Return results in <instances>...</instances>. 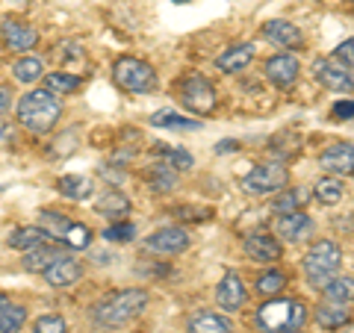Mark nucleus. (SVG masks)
Masks as SVG:
<instances>
[{"label":"nucleus","mask_w":354,"mask_h":333,"mask_svg":"<svg viewBox=\"0 0 354 333\" xmlns=\"http://www.w3.org/2000/svg\"><path fill=\"white\" fill-rule=\"evenodd\" d=\"M15 115H18L21 127H27L30 133L41 136V133L57 127V121L62 115V101L53 92H48V88H32V92H27L18 101Z\"/></svg>","instance_id":"f257e3e1"},{"label":"nucleus","mask_w":354,"mask_h":333,"mask_svg":"<svg viewBox=\"0 0 354 333\" xmlns=\"http://www.w3.org/2000/svg\"><path fill=\"white\" fill-rule=\"evenodd\" d=\"M148 307V292L145 289H118L97 301L92 310V318L97 327H124L130 318H136L142 310Z\"/></svg>","instance_id":"f03ea898"},{"label":"nucleus","mask_w":354,"mask_h":333,"mask_svg":"<svg viewBox=\"0 0 354 333\" xmlns=\"http://www.w3.org/2000/svg\"><path fill=\"white\" fill-rule=\"evenodd\" d=\"M304 321H307V310L301 301H292V298H269V301L257 310V325L266 333L298 330Z\"/></svg>","instance_id":"7ed1b4c3"},{"label":"nucleus","mask_w":354,"mask_h":333,"mask_svg":"<svg viewBox=\"0 0 354 333\" xmlns=\"http://www.w3.org/2000/svg\"><path fill=\"white\" fill-rule=\"evenodd\" d=\"M339 263H342V251H339L337 242L319 239L316 245L304 254V274L316 289H322L330 277H337Z\"/></svg>","instance_id":"20e7f679"},{"label":"nucleus","mask_w":354,"mask_h":333,"mask_svg":"<svg viewBox=\"0 0 354 333\" xmlns=\"http://www.w3.org/2000/svg\"><path fill=\"white\" fill-rule=\"evenodd\" d=\"M113 83L121 88V92L130 95H151L157 88V71L151 68L145 59L136 57H121L113 65Z\"/></svg>","instance_id":"39448f33"},{"label":"nucleus","mask_w":354,"mask_h":333,"mask_svg":"<svg viewBox=\"0 0 354 333\" xmlns=\"http://www.w3.org/2000/svg\"><path fill=\"white\" fill-rule=\"evenodd\" d=\"M286 180H290L286 165L263 162V165H254V169L242 177V192L245 195H272V192H281Z\"/></svg>","instance_id":"423d86ee"},{"label":"nucleus","mask_w":354,"mask_h":333,"mask_svg":"<svg viewBox=\"0 0 354 333\" xmlns=\"http://www.w3.org/2000/svg\"><path fill=\"white\" fill-rule=\"evenodd\" d=\"M180 104L186 109H192L195 115H207L216 109V88L209 86L207 77L189 74L180 80Z\"/></svg>","instance_id":"0eeeda50"},{"label":"nucleus","mask_w":354,"mask_h":333,"mask_svg":"<svg viewBox=\"0 0 354 333\" xmlns=\"http://www.w3.org/2000/svg\"><path fill=\"white\" fill-rule=\"evenodd\" d=\"M313 77H316V80L322 83L325 88H330V92H339V95L354 92V77H351L346 68H342L339 62H334V59H316Z\"/></svg>","instance_id":"6e6552de"},{"label":"nucleus","mask_w":354,"mask_h":333,"mask_svg":"<svg viewBox=\"0 0 354 333\" xmlns=\"http://www.w3.org/2000/svg\"><path fill=\"white\" fill-rule=\"evenodd\" d=\"M0 39H3V44L9 50L24 53V50H30V48H36L39 44V32H36V27L24 24V21L6 18L3 24H0Z\"/></svg>","instance_id":"1a4fd4ad"},{"label":"nucleus","mask_w":354,"mask_h":333,"mask_svg":"<svg viewBox=\"0 0 354 333\" xmlns=\"http://www.w3.org/2000/svg\"><path fill=\"white\" fill-rule=\"evenodd\" d=\"M216 301L225 313H236V310L245 304V283L236 272H225V277L218 280V289H216Z\"/></svg>","instance_id":"9d476101"},{"label":"nucleus","mask_w":354,"mask_h":333,"mask_svg":"<svg viewBox=\"0 0 354 333\" xmlns=\"http://www.w3.org/2000/svg\"><path fill=\"white\" fill-rule=\"evenodd\" d=\"M145 248L153 254H180V251L189 248V233L183 227H162L157 233H151Z\"/></svg>","instance_id":"9b49d317"},{"label":"nucleus","mask_w":354,"mask_h":333,"mask_svg":"<svg viewBox=\"0 0 354 333\" xmlns=\"http://www.w3.org/2000/svg\"><path fill=\"white\" fill-rule=\"evenodd\" d=\"M319 169H325L328 174H342V177L354 174V145H348V142L330 145L322 157H319Z\"/></svg>","instance_id":"f8f14e48"},{"label":"nucleus","mask_w":354,"mask_h":333,"mask_svg":"<svg viewBox=\"0 0 354 333\" xmlns=\"http://www.w3.org/2000/svg\"><path fill=\"white\" fill-rule=\"evenodd\" d=\"M41 274H44V280H48L53 289H68V286H74L83 277V265L77 260H71V257H59L53 265H48Z\"/></svg>","instance_id":"ddd939ff"},{"label":"nucleus","mask_w":354,"mask_h":333,"mask_svg":"<svg viewBox=\"0 0 354 333\" xmlns=\"http://www.w3.org/2000/svg\"><path fill=\"white\" fill-rule=\"evenodd\" d=\"M274 233L283 236L286 242H301V239H307L310 233H313V218H310L307 213H301V209H295V213H283L278 218V225H274Z\"/></svg>","instance_id":"4468645a"},{"label":"nucleus","mask_w":354,"mask_h":333,"mask_svg":"<svg viewBox=\"0 0 354 333\" xmlns=\"http://www.w3.org/2000/svg\"><path fill=\"white\" fill-rule=\"evenodd\" d=\"M245 254L254 263H274L281 260V242L272 233H251L245 239Z\"/></svg>","instance_id":"2eb2a0df"},{"label":"nucleus","mask_w":354,"mask_h":333,"mask_svg":"<svg viewBox=\"0 0 354 333\" xmlns=\"http://www.w3.org/2000/svg\"><path fill=\"white\" fill-rule=\"evenodd\" d=\"M298 59L290 57V53H281V57H272L269 62H266V77L278 86V88H286L292 86L298 80Z\"/></svg>","instance_id":"dca6fc26"},{"label":"nucleus","mask_w":354,"mask_h":333,"mask_svg":"<svg viewBox=\"0 0 354 333\" xmlns=\"http://www.w3.org/2000/svg\"><path fill=\"white\" fill-rule=\"evenodd\" d=\"M263 36L274 41L278 48H301V30H298L295 24H290V21H281V18H274L269 21V24H263Z\"/></svg>","instance_id":"f3484780"},{"label":"nucleus","mask_w":354,"mask_h":333,"mask_svg":"<svg viewBox=\"0 0 354 333\" xmlns=\"http://www.w3.org/2000/svg\"><path fill=\"white\" fill-rule=\"evenodd\" d=\"M254 59V44L251 41H239L234 48H227L221 57H216V68L225 71V74H236L242 68H248Z\"/></svg>","instance_id":"a211bd4d"},{"label":"nucleus","mask_w":354,"mask_h":333,"mask_svg":"<svg viewBox=\"0 0 354 333\" xmlns=\"http://www.w3.org/2000/svg\"><path fill=\"white\" fill-rule=\"evenodd\" d=\"M59 257H65V254L57 248V245H41L39 248H32V251H27L24 254V260H21V265H24V272H30V274H41L48 265H53Z\"/></svg>","instance_id":"6ab92c4d"},{"label":"nucleus","mask_w":354,"mask_h":333,"mask_svg":"<svg viewBox=\"0 0 354 333\" xmlns=\"http://www.w3.org/2000/svg\"><path fill=\"white\" fill-rule=\"evenodd\" d=\"M95 213L121 221V218L130 213V198H127L124 192H118V189H109V192H104V195L95 201Z\"/></svg>","instance_id":"aec40b11"},{"label":"nucleus","mask_w":354,"mask_h":333,"mask_svg":"<svg viewBox=\"0 0 354 333\" xmlns=\"http://www.w3.org/2000/svg\"><path fill=\"white\" fill-rule=\"evenodd\" d=\"M57 189H59L62 198H68V201H86V198H92L95 183L83 174H62L57 180Z\"/></svg>","instance_id":"412c9836"},{"label":"nucleus","mask_w":354,"mask_h":333,"mask_svg":"<svg viewBox=\"0 0 354 333\" xmlns=\"http://www.w3.org/2000/svg\"><path fill=\"white\" fill-rule=\"evenodd\" d=\"M48 239V233H44L39 225H27V227H15L12 233H9V239H6V245L12 248V251H32V248H39L41 242Z\"/></svg>","instance_id":"4be33fe9"},{"label":"nucleus","mask_w":354,"mask_h":333,"mask_svg":"<svg viewBox=\"0 0 354 333\" xmlns=\"http://www.w3.org/2000/svg\"><path fill=\"white\" fill-rule=\"evenodd\" d=\"M27 321V310L21 304H12L0 292V333H18Z\"/></svg>","instance_id":"5701e85b"},{"label":"nucleus","mask_w":354,"mask_h":333,"mask_svg":"<svg viewBox=\"0 0 354 333\" xmlns=\"http://www.w3.org/2000/svg\"><path fill=\"white\" fill-rule=\"evenodd\" d=\"M316 321H319V327H325V330H339L342 325L351 321V310L339 301H330L316 310Z\"/></svg>","instance_id":"b1692460"},{"label":"nucleus","mask_w":354,"mask_h":333,"mask_svg":"<svg viewBox=\"0 0 354 333\" xmlns=\"http://www.w3.org/2000/svg\"><path fill=\"white\" fill-rule=\"evenodd\" d=\"M230 321L218 313H198L189 318V333H230Z\"/></svg>","instance_id":"393cba45"},{"label":"nucleus","mask_w":354,"mask_h":333,"mask_svg":"<svg viewBox=\"0 0 354 333\" xmlns=\"http://www.w3.org/2000/svg\"><path fill=\"white\" fill-rule=\"evenodd\" d=\"M145 180H148V186L153 189V192H171V189L177 186V171L169 162H157L153 169H148Z\"/></svg>","instance_id":"a878e982"},{"label":"nucleus","mask_w":354,"mask_h":333,"mask_svg":"<svg viewBox=\"0 0 354 333\" xmlns=\"http://www.w3.org/2000/svg\"><path fill=\"white\" fill-rule=\"evenodd\" d=\"M307 189H301V186H295V189H283V192L274 198L272 201V213H295V209H301L304 204H307Z\"/></svg>","instance_id":"bb28decb"},{"label":"nucleus","mask_w":354,"mask_h":333,"mask_svg":"<svg viewBox=\"0 0 354 333\" xmlns=\"http://www.w3.org/2000/svg\"><path fill=\"white\" fill-rule=\"evenodd\" d=\"M313 195L319 198V204L334 207V204H339V201H342V195H346V186H342V180H339L337 174H330V177H322V180L316 183Z\"/></svg>","instance_id":"cd10ccee"},{"label":"nucleus","mask_w":354,"mask_h":333,"mask_svg":"<svg viewBox=\"0 0 354 333\" xmlns=\"http://www.w3.org/2000/svg\"><path fill=\"white\" fill-rule=\"evenodd\" d=\"M151 124L153 127H165V130H198L201 127V121L183 118L180 113H174V109H160V113L151 115Z\"/></svg>","instance_id":"c85d7f7f"},{"label":"nucleus","mask_w":354,"mask_h":333,"mask_svg":"<svg viewBox=\"0 0 354 333\" xmlns=\"http://www.w3.org/2000/svg\"><path fill=\"white\" fill-rule=\"evenodd\" d=\"M322 292L328 301H339V304H348L354 301V277L342 274V277H330V280L322 286Z\"/></svg>","instance_id":"c756f323"},{"label":"nucleus","mask_w":354,"mask_h":333,"mask_svg":"<svg viewBox=\"0 0 354 333\" xmlns=\"http://www.w3.org/2000/svg\"><path fill=\"white\" fill-rule=\"evenodd\" d=\"M12 74H15V80L18 83H39L41 80V74H44V65L39 57H24V59H18L12 65Z\"/></svg>","instance_id":"7c9ffc66"},{"label":"nucleus","mask_w":354,"mask_h":333,"mask_svg":"<svg viewBox=\"0 0 354 333\" xmlns=\"http://www.w3.org/2000/svg\"><path fill=\"white\" fill-rule=\"evenodd\" d=\"M44 83H48V92H53V95H71V92H77V88L83 86V77L53 71V74L44 77Z\"/></svg>","instance_id":"2f4dec72"},{"label":"nucleus","mask_w":354,"mask_h":333,"mask_svg":"<svg viewBox=\"0 0 354 333\" xmlns=\"http://www.w3.org/2000/svg\"><path fill=\"white\" fill-rule=\"evenodd\" d=\"M283 286H286V277H283V272H278V269L263 272V274L257 277V292L266 295V298L281 295V292H283Z\"/></svg>","instance_id":"473e14b6"},{"label":"nucleus","mask_w":354,"mask_h":333,"mask_svg":"<svg viewBox=\"0 0 354 333\" xmlns=\"http://www.w3.org/2000/svg\"><path fill=\"white\" fill-rule=\"evenodd\" d=\"M59 242L65 248H71V251H83V248L92 245V230H88L86 225H71L68 230L62 233Z\"/></svg>","instance_id":"72a5a7b5"},{"label":"nucleus","mask_w":354,"mask_h":333,"mask_svg":"<svg viewBox=\"0 0 354 333\" xmlns=\"http://www.w3.org/2000/svg\"><path fill=\"white\" fill-rule=\"evenodd\" d=\"M39 227L48 233L50 239H62V233L71 227V221L65 218V216H57V213H50V209H44V213H41V221H39Z\"/></svg>","instance_id":"f704fd0d"},{"label":"nucleus","mask_w":354,"mask_h":333,"mask_svg":"<svg viewBox=\"0 0 354 333\" xmlns=\"http://www.w3.org/2000/svg\"><path fill=\"white\" fill-rule=\"evenodd\" d=\"M160 151H162L165 162H169L174 171H189L192 169V153L189 151H183V148H160Z\"/></svg>","instance_id":"c9c22d12"},{"label":"nucleus","mask_w":354,"mask_h":333,"mask_svg":"<svg viewBox=\"0 0 354 333\" xmlns=\"http://www.w3.org/2000/svg\"><path fill=\"white\" fill-rule=\"evenodd\" d=\"M133 236H136V227H133L130 221H115V225H109L104 230V239L106 242H130Z\"/></svg>","instance_id":"e433bc0d"},{"label":"nucleus","mask_w":354,"mask_h":333,"mask_svg":"<svg viewBox=\"0 0 354 333\" xmlns=\"http://www.w3.org/2000/svg\"><path fill=\"white\" fill-rule=\"evenodd\" d=\"M32 333H65V318L62 316H39Z\"/></svg>","instance_id":"4c0bfd02"},{"label":"nucleus","mask_w":354,"mask_h":333,"mask_svg":"<svg viewBox=\"0 0 354 333\" xmlns=\"http://www.w3.org/2000/svg\"><path fill=\"white\" fill-rule=\"evenodd\" d=\"M334 62H339L342 68H354V39H346L342 44H337Z\"/></svg>","instance_id":"58836bf2"},{"label":"nucleus","mask_w":354,"mask_h":333,"mask_svg":"<svg viewBox=\"0 0 354 333\" xmlns=\"http://www.w3.org/2000/svg\"><path fill=\"white\" fill-rule=\"evenodd\" d=\"M330 118H334V121H348V118H354V101H339V104H334V109H330Z\"/></svg>","instance_id":"ea45409f"},{"label":"nucleus","mask_w":354,"mask_h":333,"mask_svg":"<svg viewBox=\"0 0 354 333\" xmlns=\"http://www.w3.org/2000/svg\"><path fill=\"white\" fill-rule=\"evenodd\" d=\"M57 48H59V57L62 59H80L83 57L80 41H62V44H57Z\"/></svg>","instance_id":"a19ab883"},{"label":"nucleus","mask_w":354,"mask_h":333,"mask_svg":"<svg viewBox=\"0 0 354 333\" xmlns=\"http://www.w3.org/2000/svg\"><path fill=\"white\" fill-rule=\"evenodd\" d=\"M6 109H9V92L0 88V113H6Z\"/></svg>","instance_id":"79ce46f5"},{"label":"nucleus","mask_w":354,"mask_h":333,"mask_svg":"<svg viewBox=\"0 0 354 333\" xmlns=\"http://www.w3.org/2000/svg\"><path fill=\"white\" fill-rule=\"evenodd\" d=\"M234 148H236V142H221L216 151H218V153H225V151H234Z\"/></svg>","instance_id":"37998d69"},{"label":"nucleus","mask_w":354,"mask_h":333,"mask_svg":"<svg viewBox=\"0 0 354 333\" xmlns=\"http://www.w3.org/2000/svg\"><path fill=\"white\" fill-rule=\"evenodd\" d=\"M174 3H192V0H174Z\"/></svg>","instance_id":"c03bdc74"},{"label":"nucleus","mask_w":354,"mask_h":333,"mask_svg":"<svg viewBox=\"0 0 354 333\" xmlns=\"http://www.w3.org/2000/svg\"><path fill=\"white\" fill-rule=\"evenodd\" d=\"M286 333H295V330H286Z\"/></svg>","instance_id":"a18cd8bd"},{"label":"nucleus","mask_w":354,"mask_h":333,"mask_svg":"<svg viewBox=\"0 0 354 333\" xmlns=\"http://www.w3.org/2000/svg\"><path fill=\"white\" fill-rule=\"evenodd\" d=\"M348 3H354V0H348Z\"/></svg>","instance_id":"49530a36"}]
</instances>
